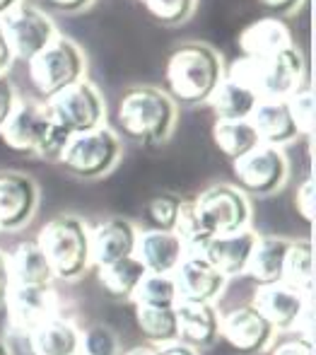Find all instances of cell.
Returning a JSON list of instances; mask_svg holds the SVG:
<instances>
[{
  "label": "cell",
  "instance_id": "obj_27",
  "mask_svg": "<svg viewBox=\"0 0 316 355\" xmlns=\"http://www.w3.org/2000/svg\"><path fill=\"white\" fill-rule=\"evenodd\" d=\"M280 283L290 285L304 297H312L314 285V249L309 239H292L283 261V276Z\"/></svg>",
  "mask_w": 316,
  "mask_h": 355
},
{
  "label": "cell",
  "instance_id": "obj_46",
  "mask_svg": "<svg viewBox=\"0 0 316 355\" xmlns=\"http://www.w3.org/2000/svg\"><path fill=\"white\" fill-rule=\"evenodd\" d=\"M0 355H10V351H8V346H5L3 341H0Z\"/></svg>",
  "mask_w": 316,
  "mask_h": 355
},
{
  "label": "cell",
  "instance_id": "obj_38",
  "mask_svg": "<svg viewBox=\"0 0 316 355\" xmlns=\"http://www.w3.org/2000/svg\"><path fill=\"white\" fill-rule=\"evenodd\" d=\"M15 102H17V92H15L12 83L8 80V75H0V123L12 112Z\"/></svg>",
  "mask_w": 316,
  "mask_h": 355
},
{
  "label": "cell",
  "instance_id": "obj_37",
  "mask_svg": "<svg viewBox=\"0 0 316 355\" xmlns=\"http://www.w3.org/2000/svg\"><path fill=\"white\" fill-rule=\"evenodd\" d=\"M270 355H314L312 338L302 336V334L292 338H285V341L275 343Z\"/></svg>",
  "mask_w": 316,
  "mask_h": 355
},
{
  "label": "cell",
  "instance_id": "obj_20",
  "mask_svg": "<svg viewBox=\"0 0 316 355\" xmlns=\"http://www.w3.org/2000/svg\"><path fill=\"white\" fill-rule=\"evenodd\" d=\"M256 237H258V234L249 227L239 230V232L210 237L203 257L208 259L225 278L244 276V268H247V261H249V257H252Z\"/></svg>",
  "mask_w": 316,
  "mask_h": 355
},
{
  "label": "cell",
  "instance_id": "obj_3",
  "mask_svg": "<svg viewBox=\"0 0 316 355\" xmlns=\"http://www.w3.org/2000/svg\"><path fill=\"white\" fill-rule=\"evenodd\" d=\"M70 133H65L51 116L46 102L17 97L12 112L0 123V141L5 148L19 155L58 159Z\"/></svg>",
  "mask_w": 316,
  "mask_h": 355
},
{
  "label": "cell",
  "instance_id": "obj_1",
  "mask_svg": "<svg viewBox=\"0 0 316 355\" xmlns=\"http://www.w3.org/2000/svg\"><path fill=\"white\" fill-rule=\"evenodd\" d=\"M225 75L247 85L258 99H288L307 80V61L295 44L270 56H239Z\"/></svg>",
  "mask_w": 316,
  "mask_h": 355
},
{
  "label": "cell",
  "instance_id": "obj_19",
  "mask_svg": "<svg viewBox=\"0 0 316 355\" xmlns=\"http://www.w3.org/2000/svg\"><path fill=\"white\" fill-rule=\"evenodd\" d=\"M133 257L143 263V268L148 273L172 276L184 259V244L174 232L148 230V232L135 237Z\"/></svg>",
  "mask_w": 316,
  "mask_h": 355
},
{
  "label": "cell",
  "instance_id": "obj_44",
  "mask_svg": "<svg viewBox=\"0 0 316 355\" xmlns=\"http://www.w3.org/2000/svg\"><path fill=\"white\" fill-rule=\"evenodd\" d=\"M126 355H157V346H135Z\"/></svg>",
  "mask_w": 316,
  "mask_h": 355
},
{
  "label": "cell",
  "instance_id": "obj_13",
  "mask_svg": "<svg viewBox=\"0 0 316 355\" xmlns=\"http://www.w3.org/2000/svg\"><path fill=\"white\" fill-rule=\"evenodd\" d=\"M3 307H8L10 327L24 336H29L44 322L58 317V297L51 285H44V288L10 285Z\"/></svg>",
  "mask_w": 316,
  "mask_h": 355
},
{
  "label": "cell",
  "instance_id": "obj_4",
  "mask_svg": "<svg viewBox=\"0 0 316 355\" xmlns=\"http://www.w3.org/2000/svg\"><path fill=\"white\" fill-rule=\"evenodd\" d=\"M177 102L155 85L130 87L119 102V126L123 136L138 143H164L177 126Z\"/></svg>",
  "mask_w": 316,
  "mask_h": 355
},
{
  "label": "cell",
  "instance_id": "obj_33",
  "mask_svg": "<svg viewBox=\"0 0 316 355\" xmlns=\"http://www.w3.org/2000/svg\"><path fill=\"white\" fill-rule=\"evenodd\" d=\"M285 104H288V112L290 116H292L295 126H297V133L299 136H314V89L312 85L304 83L299 89H295L292 94H290L288 99H285Z\"/></svg>",
  "mask_w": 316,
  "mask_h": 355
},
{
  "label": "cell",
  "instance_id": "obj_17",
  "mask_svg": "<svg viewBox=\"0 0 316 355\" xmlns=\"http://www.w3.org/2000/svg\"><path fill=\"white\" fill-rule=\"evenodd\" d=\"M138 230L123 218H109L89 230V263L97 268L133 257Z\"/></svg>",
  "mask_w": 316,
  "mask_h": 355
},
{
  "label": "cell",
  "instance_id": "obj_24",
  "mask_svg": "<svg viewBox=\"0 0 316 355\" xmlns=\"http://www.w3.org/2000/svg\"><path fill=\"white\" fill-rule=\"evenodd\" d=\"M8 271L10 283L24 285V288H44V285H51L53 281L51 263L46 261L37 242L19 244L8 257Z\"/></svg>",
  "mask_w": 316,
  "mask_h": 355
},
{
  "label": "cell",
  "instance_id": "obj_26",
  "mask_svg": "<svg viewBox=\"0 0 316 355\" xmlns=\"http://www.w3.org/2000/svg\"><path fill=\"white\" fill-rule=\"evenodd\" d=\"M29 348L34 355H75L80 353V331L61 314L29 334Z\"/></svg>",
  "mask_w": 316,
  "mask_h": 355
},
{
  "label": "cell",
  "instance_id": "obj_43",
  "mask_svg": "<svg viewBox=\"0 0 316 355\" xmlns=\"http://www.w3.org/2000/svg\"><path fill=\"white\" fill-rule=\"evenodd\" d=\"M157 355H198L195 348L186 346V343H167V346H157Z\"/></svg>",
  "mask_w": 316,
  "mask_h": 355
},
{
  "label": "cell",
  "instance_id": "obj_15",
  "mask_svg": "<svg viewBox=\"0 0 316 355\" xmlns=\"http://www.w3.org/2000/svg\"><path fill=\"white\" fill-rule=\"evenodd\" d=\"M39 206V189L32 177L0 174V230H17L32 220Z\"/></svg>",
  "mask_w": 316,
  "mask_h": 355
},
{
  "label": "cell",
  "instance_id": "obj_8",
  "mask_svg": "<svg viewBox=\"0 0 316 355\" xmlns=\"http://www.w3.org/2000/svg\"><path fill=\"white\" fill-rule=\"evenodd\" d=\"M200 230L210 237L239 232L249 227L252 220V206L244 191H239L234 184H215L205 189L195 201H191Z\"/></svg>",
  "mask_w": 316,
  "mask_h": 355
},
{
  "label": "cell",
  "instance_id": "obj_36",
  "mask_svg": "<svg viewBox=\"0 0 316 355\" xmlns=\"http://www.w3.org/2000/svg\"><path fill=\"white\" fill-rule=\"evenodd\" d=\"M295 206H297V213L302 215L304 223H312V220H314V208H316L314 179H304V182H302V187L297 189V196H295Z\"/></svg>",
  "mask_w": 316,
  "mask_h": 355
},
{
  "label": "cell",
  "instance_id": "obj_42",
  "mask_svg": "<svg viewBox=\"0 0 316 355\" xmlns=\"http://www.w3.org/2000/svg\"><path fill=\"white\" fill-rule=\"evenodd\" d=\"M12 61H15V56H12V51H10L8 39H5L3 29H0V75H5V73L10 71V66H12Z\"/></svg>",
  "mask_w": 316,
  "mask_h": 355
},
{
  "label": "cell",
  "instance_id": "obj_7",
  "mask_svg": "<svg viewBox=\"0 0 316 355\" xmlns=\"http://www.w3.org/2000/svg\"><path fill=\"white\" fill-rule=\"evenodd\" d=\"M121 138L109 126L73 133L63 145L58 162L78 179H99L116 167L121 157Z\"/></svg>",
  "mask_w": 316,
  "mask_h": 355
},
{
  "label": "cell",
  "instance_id": "obj_2",
  "mask_svg": "<svg viewBox=\"0 0 316 355\" xmlns=\"http://www.w3.org/2000/svg\"><path fill=\"white\" fill-rule=\"evenodd\" d=\"M225 78L222 56L213 46L200 42H186L177 46L164 68V92L177 104H205L215 85Z\"/></svg>",
  "mask_w": 316,
  "mask_h": 355
},
{
  "label": "cell",
  "instance_id": "obj_45",
  "mask_svg": "<svg viewBox=\"0 0 316 355\" xmlns=\"http://www.w3.org/2000/svg\"><path fill=\"white\" fill-rule=\"evenodd\" d=\"M19 3H24V0H0V17H3V15H8L12 8H17Z\"/></svg>",
  "mask_w": 316,
  "mask_h": 355
},
{
  "label": "cell",
  "instance_id": "obj_39",
  "mask_svg": "<svg viewBox=\"0 0 316 355\" xmlns=\"http://www.w3.org/2000/svg\"><path fill=\"white\" fill-rule=\"evenodd\" d=\"M261 5H263L265 10H270L273 12V17H288V15L297 12L299 8H302L304 0H258Z\"/></svg>",
  "mask_w": 316,
  "mask_h": 355
},
{
  "label": "cell",
  "instance_id": "obj_11",
  "mask_svg": "<svg viewBox=\"0 0 316 355\" xmlns=\"http://www.w3.org/2000/svg\"><path fill=\"white\" fill-rule=\"evenodd\" d=\"M232 174L239 191L254 193V196H268V193L283 189V184L288 182L290 164L280 148L258 143L247 155L234 159Z\"/></svg>",
  "mask_w": 316,
  "mask_h": 355
},
{
  "label": "cell",
  "instance_id": "obj_31",
  "mask_svg": "<svg viewBox=\"0 0 316 355\" xmlns=\"http://www.w3.org/2000/svg\"><path fill=\"white\" fill-rule=\"evenodd\" d=\"M130 300L133 304H143V307H174L179 302V295L172 276L145 273Z\"/></svg>",
  "mask_w": 316,
  "mask_h": 355
},
{
  "label": "cell",
  "instance_id": "obj_47",
  "mask_svg": "<svg viewBox=\"0 0 316 355\" xmlns=\"http://www.w3.org/2000/svg\"><path fill=\"white\" fill-rule=\"evenodd\" d=\"M75 355H80V353H75Z\"/></svg>",
  "mask_w": 316,
  "mask_h": 355
},
{
  "label": "cell",
  "instance_id": "obj_30",
  "mask_svg": "<svg viewBox=\"0 0 316 355\" xmlns=\"http://www.w3.org/2000/svg\"><path fill=\"white\" fill-rule=\"evenodd\" d=\"M145 273L148 271H145L143 263L135 257L121 259V261H114L109 266L97 268L99 285L116 300H130V295L135 293V288L143 281Z\"/></svg>",
  "mask_w": 316,
  "mask_h": 355
},
{
  "label": "cell",
  "instance_id": "obj_40",
  "mask_svg": "<svg viewBox=\"0 0 316 355\" xmlns=\"http://www.w3.org/2000/svg\"><path fill=\"white\" fill-rule=\"evenodd\" d=\"M94 0H46L49 8L58 10V12H82V10H87L89 5H92Z\"/></svg>",
  "mask_w": 316,
  "mask_h": 355
},
{
  "label": "cell",
  "instance_id": "obj_23",
  "mask_svg": "<svg viewBox=\"0 0 316 355\" xmlns=\"http://www.w3.org/2000/svg\"><path fill=\"white\" fill-rule=\"evenodd\" d=\"M256 102H258V97L247 85L237 83V80L227 78V75L215 85L210 97L205 99V104L210 107V112L215 114L218 121H242V119H249Z\"/></svg>",
  "mask_w": 316,
  "mask_h": 355
},
{
  "label": "cell",
  "instance_id": "obj_32",
  "mask_svg": "<svg viewBox=\"0 0 316 355\" xmlns=\"http://www.w3.org/2000/svg\"><path fill=\"white\" fill-rule=\"evenodd\" d=\"M145 12L164 27H179L193 15L195 0H138Z\"/></svg>",
  "mask_w": 316,
  "mask_h": 355
},
{
  "label": "cell",
  "instance_id": "obj_14",
  "mask_svg": "<svg viewBox=\"0 0 316 355\" xmlns=\"http://www.w3.org/2000/svg\"><path fill=\"white\" fill-rule=\"evenodd\" d=\"M252 304L268 319L275 331H290L299 324L304 309L312 304V297H304L285 283H268L258 285Z\"/></svg>",
  "mask_w": 316,
  "mask_h": 355
},
{
  "label": "cell",
  "instance_id": "obj_10",
  "mask_svg": "<svg viewBox=\"0 0 316 355\" xmlns=\"http://www.w3.org/2000/svg\"><path fill=\"white\" fill-rule=\"evenodd\" d=\"M0 29H3L8 46L12 51L15 61H32L39 51L49 46L58 37L56 22L44 12L42 8L19 3L8 15L0 17Z\"/></svg>",
  "mask_w": 316,
  "mask_h": 355
},
{
  "label": "cell",
  "instance_id": "obj_35",
  "mask_svg": "<svg viewBox=\"0 0 316 355\" xmlns=\"http://www.w3.org/2000/svg\"><path fill=\"white\" fill-rule=\"evenodd\" d=\"M80 355H119L116 334L107 327H92L80 334Z\"/></svg>",
  "mask_w": 316,
  "mask_h": 355
},
{
  "label": "cell",
  "instance_id": "obj_18",
  "mask_svg": "<svg viewBox=\"0 0 316 355\" xmlns=\"http://www.w3.org/2000/svg\"><path fill=\"white\" fill-rule=\"evenodd\" d=\"M179 327V341L191 348H208L220 338V314L213 302H186L174 304Z\"/></svg>",
  "mask_w": 316,
  "mask_h": 355
},
{
  "label": "cell",
  "instance_id": "obj_41",
  "mask_svg": "<svg viewBox=\"0 0 316 355\" xmlns=\"http://www.w3.org/2000/svg\"><path fill=\"white\" fill-rule=\"evenodd\" d=\"M10 271H8V257L0 252V307L5 304V297L10 293Z\"/></svg>",
  "mask_w": 316,
  "mask_h": 355
},
{
  "label": "cell",
  "instance_id": "obj_16",
  "mask_svg": "<svg viewBox=\"0 0 316 355\" xmlns=\"http://www.w3.org/2000/svg\"><path fill=\"white\" fill-rule=\"evenodd\" d=\"M179 300L186 302H213L225 290L227 278L205 257H184L172 273Z\"/></svg>",
  "mask_w": 316,
  "mask_h": 355
},
{
  "label": "cell",
  "instance_id": "obj_21",
  "mask_svg": "<svg viewBox=\"0 0 316 355\" xmlns=\"http://www.w3.org/2000/svg\"><path fill=\"white\" fill-rule=\"evenodd\" d=\"M247 121L252 123L258 141L273 148H283L299 136L285 99H258Z\"/></svg>",
  "mask_w": 316,
  "mask_h": 355
},
{
  "label": "cell",
  "instance_id": "obj_6",
  "mask_svg": "<svg viewBox=\"0 0 316 355\" xmlns=\"http://www.w3.org/2000/svg\"><path fill=\"white\" fill-rule=\"evenodd\" d=\"M27 75L34 89L46 102L78 80L87 78V56L73 39L58 34L44 51L27 61Z\"/></svg>",
  "mask_w": 316,
  "mask_h": 355
},
{
  "label": "cell",
  "instance_id": "obj_9",
  "mask_svg": "<svg viewBox=\"0 0 316 355\" xmlns=\"http://www.w3.org/2000/svg\"><path fill=\"white\" fill-rule=\"evenodd\" d=\"M51 116L65 133H85L92 128L104 126L107 121V104L104 94L87 78L78 80L75 85L65 87L63 92L46 99Z\"/></svg>",
  "mask_w": 316,
  "mask_h": 355
},
{
  "label": "cell",
  "instance_id": "obj_28",
  "mask_svg": "<svg viewBox=\"0 0 316 355\" xmlns=\"http://www.w3.org/2000/svg\"><path fill=\"white\" fill-rule=\"evenodd\" d=\"M210 136H213L215 148H218L229 162L239 159L242 155H247L249 150H254L256 145L261 143L247 119H242V121H218V119H215Z\"/></svg>",
  "mask_w": 316,
  "mask_h": 355
},
{
  "label": "cell",
  "instance_id": "obj_12",
  "mask_svg": "<svg viewBox=\"0 0 316 355\" xmlns=\"http://www.w3.org/2000/svg\"><path fill=\"white\" fill-rule=\"evenodd\" d=\"M220 336L237 355H258L270 346L275 329L254 304H244L220 317Z\"/></svg>",
  "mask_w": 316,
  "mask_h": 355
},
{
  "label": "cell",
  "instance_id": "obj_29",
  "mask_svg": "<svg viewBox=\"0 0 316 355\" xmlns=\"http://www.w3.org/2000/svg\"><path fill=\"white\" fill-rule=\"evenodd\" d=\"M135 324H138L140 334L152 346H167V343L179 341L174 307H143V304H135Z\"/></svg>",
  "mask_w": 316,
  "mask_h": 355
},
{
  "label": "cell",
  "instance_id": "obj_5",
  "mask_svg": "<svg viewBox=\"0 0 316 355\" xmlns=\"http://www.w3.org/2000/svg\"><path fill=\"white\" fill-rule=\"evenodd\" d=\"M34 242L51 263L53 278L78 281L89 268V227L78 215L51 218L39 230Z\"/></svg>",
  "mask_w": 316,
  "mask_h": 355
},
{
  "label": "cell",
  "instance_id": "obj_22",
  "mask_svg": "<svg viewBox=\"0 0 316 355\" xmlns=\"http://www.w3.org/2000/svg\"><path fill=\"white\" fill-rule=\"evenodd\" d=\"M237 46L242 51V56H270V53L295 46V37L288 24H285V19L270 15V17L249 22L239 32Z\"/></svg>",
  "mask_w": 316,
  "mask_h": 355
},
{
  "label": "cell",
  "instance_id": "obj_34",
  "mask_svg": "<svg viewBox=\"0 0 316 355\" xmlns=\"http://www.w3.org/2000/svg\"><path fill=\"white\" fill-rule=\"evenodd\" d=\"M182 198L172 196V193H159V196H152L145 206V213H148V220L152 225V230H159V232H174L179 220V211H182Z\"/></svg>",
  "mask_w": 316,
  "mask_h": 355
},
{
  "label": "cell",
  "instance_id": "obj_25",
  "mask_svg": "<svg viewBox=\"0 0 316 355\" xmlns=\"http://www.w3.org/2000/svg\"><path fill=\"white\" fill-rule=\"evenodd\" d=\"M288 247L290 239L285 237H256L252 257H249L247 268H244V276L252 278L256 285L280 283Z\"/></svg>",
  "mask_w": 316,
  "mask_h": 355
}]
</instances>
